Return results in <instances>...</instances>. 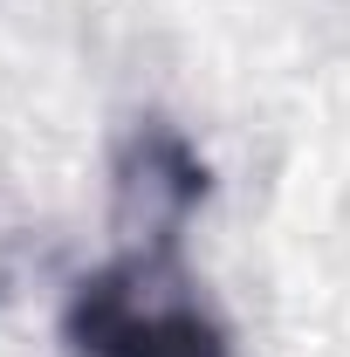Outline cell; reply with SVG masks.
<instances>
[{
    "instance_id": "6da1fadb",
    "label": "cell",
    "mask_w": 350,
    "mask_h": 357,
    "mask_svg": "<svg viewBox=\"0 0 350 357\" xmlns=\"http://www.w3.org/2000/svg\"><path fill=\"white\" fill-rule=\"evenodd\" d=\"M69 357H227L220 323L185 296H158L151 268H103L62 310Z\"/></svg>"
},
{
    "instance_id": "7a4b0ae2",
    "label": "cell",
    "mask_w": 350,
    "mask_h": 357,
    "mask_svg": "<svg viewBox=\"0 0 350 357\" xmlns=\"http://www.w3.org/2000/svg\"><path fill=\"white\" fill-rule=\"evenodd\" d=\"M124 192H144V199H158L165 206V220H178L185 206H199L206 199V165L192 158V144L185 137H172V131H151L131 144V165H124Z\"/></svg>"
}]
</instances>
